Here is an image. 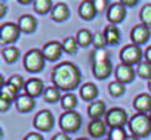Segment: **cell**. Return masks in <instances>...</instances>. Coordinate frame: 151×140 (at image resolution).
<instances>
[{
  "label": "cell",
  "mask_w": 151,
  "mask_h": 140,
  "mask_svg": "<svg viewBox=\"0 0 151 140\" xmlns=\"http://www.w3.org/2000/svg\"><path fill=\"white\" fill-rule=\"evenodd\" d=\"M133 108L141 112V114H145L148 111H151V96L147 95V93H141L138 95L135 99H133Z\"/></svg>",
  "instance_id": "obj_15"
},
{
  "label": "cell",
  "mask_w": 151,
  "mask_h": 140,
  "mask_svg": "<svg viewBox=\"0 0 151 140\" xmlns=\"http://www.w3.org/2000/svg\"><path fill=\"white\" fill-rule=\"evenodd\" d=\"M130 38L133 41V44L139 46V44H144L147 43V40L150 38V28L144 24H138L132 28V33H130Z\"/></svg>",
  "instance_id": "obj_10"
},
{
  "label": "cell",
  "mask_w": 151,
  "mask_h": 140,
  "mask_svg": "<svg viewBox=\"0 0 151 140\" xmlns=\"http://www.w3.org/2000/svg\"><path fill=\"white\" fill-rule=\"evenodd\" d=\"M126 131L123 130V127H117V128H111L110 134H108V140H126Z\"/></svg>",
  "instance_id": "obj_34"
},
{
  "label": "cell",
  "mask_w": 151,
  "mask_h": 140,
  "mask_svg": "<svg viewBox=\"0 0 151 140\" xmlns=\"http://www.w3.org/2000/svg\"><path fill=\"white\" fill-rule=\"evenodd\" d=\"M80 124L82 117L74 111H67L59 117V125L65 133H76L80 128Z\"/></svg>",
  "instance_id": "obj_4"
},
{
  "label": "cell",
  "mask_w": 151,
  "mask_h": 140,
  "mask_svg": "<svg viewBox=\"0 0 151 140\" xmlns=\"http://www.w3.org/2000/svg\"><path fill=\"white\" fill-rule=\"evenodd\" d=\"M18 27H19V30H21L22 33L30 34V33H33V31L36 30L37 21H36V18H33L31 15H21L19 19H18Z\"/></svg>",
  "instance_id": "obj_16"
},
{
  "label": "cell",
  "mask_w": 151,
  "mask_h": 140,
  "mask_svg": "<svg viewBox=\"0 0 151 140\" xmlns=\"http://www.w3.org/2000/svg\"><path fill=\"white\" fill-rule=\"evenodd\" d=\"M76 40H77V43H79L82 47H86V46H89L91 43H93V34H92L89 30L83 28V30H80V31L77 33V36H76Z\"/></svg>",
  "instance_id": "obj_24"
},
{
  "label": "cell",
  "mask_w": 151,
  "mask_h": 140,
  "mask_svg": "<svg viewBox=\"0 0 151 140\" xmlns=\"http://www.w3.org/2000/svg\"><path fill=\"white\" fill-rule=\"evenodd\" d=\"M24 140H43V137H42V134H39V133H28Z\"/></svg>",
  "instance_id": "obj_37"
},
{
  "label": "cell",
  "mask_w": 151,
  "mask_h": 140,
  "mask_svg": "<svg viewBox=\"0 0 151 140\" xmlns=\"http://www.w3.org/2000/svg\"><path fill=\"white\" fill-rule=\"evenodd\" d=\"M124 15H126V9H124V5L122 2L119 3H113L110 8H108V19L113 25L122 22L124 19Z\"/></svg>",
  "instance_id": "obj_13"
},
{
  "label": "cell",
  "mask_w": 151,
  "mask_h": 140,
  "mask_svg": "<svg viewBox=\"0 0 151 140\" xmlns=\"http://www.w3.org/2000/svg\"><path fill=\"white\" fill-rule=\"evenodd\" d=\"M108 92H110L111 96L119 97V96H122L124 93V86L122 83H119V81H111L108 84Z\"/></svg>",
  "instance_id": "obj_33"
},
{
  "label": "cell",
  "mask_w": 151,
  "mask_h": 140,
  "mask_svg": "<svg viewBox=\"0 0 151 140\" xmlns=\"http://www.w3.org/2000/svg\"><path fill=\"white\" fill-rule=\"evenodd\" d=\"M107 140H108V139H107Z\"/></svg>",
  "instance_id": "obj_47"
},
{
  "label": "cell",
  "mask_w": 151,
  "mask_h": 140,
  "mask_svg": "<svg viewBox=\"0 0 151 140\" xmlns=\"http://www.w3.org/2000/svg\"><path fill=\"white\" fill-rule=\"evenodd\" d=\"M2 55H3V58H5L6 62L12 63V62H15V60L18 59V56H19V50H18L17 47H14V46H9V47H5V49H3Z\"/></svg>",
  "instance_id": "obj_28"
},
{
  "label": "cell",
  "mask_w": 151,
  "mask_h": 140,
  "mask_svg": "<svg viewBox=\"0 0 151 140\" xmlns=\"http://www.w3.org/2000/svg\"><path fill=\"white\" fill-rule=\"evenodd\" d=\"M150 118H151V114H150Z\"/></svg>",
  "instance_id": "obj_46"
},
{
  "label": "cell",
  "mask_w": 151,
  "mask_h": 140,
  "mask_svg": "<svg viewBox=\"0 0 151 140\" xmlns=\"http://www.w3.org/2000/svg\"><path fill=\"white\" fill-rule=\"evenodd\" d=\"M88 114H89V117H91L92 119H99L104 114H107V112H105V103H104L102 100H95V102H92V103L89 105V108H88Z\"/></svg>",
  "instance_id": "obj_21"
},
{
  "label": "cell",
  "mask_w": 151,
  "mask_h": 140,
  "mask_svg": "<svg viewBox=\"0 0 151 140\" xmlns=\"http://www.w3.org/2000/svg\"><path fill=\"white\" fill-rule=\"evenodd\" d=\"M144 56H145L147 62H148V63H151V46H150V47H147V50L144 52Z\"/></svg>",
  "instance_id": "obj_40"
},
{
  "label": "cell",
  "mask_w": 151,
  "mask_h": 140,
  "mask_svg": "<svg viewBox=\"0 0 151 140\" xmlns=\"http://www.w3.org/2000/svg\"><path fill=\"white\" fill-rule=\"evenodd\" d=\"M92 72L96 78L104 80L111 74V62L110 59H98L92 62Z\"/></svg>",
  "instance_id": "obj_9"
},
{
  "label": "cell",
  "mask_w": 151,
  "mask_h": 140,
  "mask_svg": "<svg viewBox=\"0 0 151 140\" xmlns=\"http://www.w3.org/2000/svg\"><path fill=\"white\" fill-rule=\"evenodd\" d=\"M77 46H79L77 40L73 38V37H67V38H64V41H62V50H64L65 53H70V55H73V53L77 52Z\"/></svg>",
  "instance_id": "obj_27"
},
{
  "label": "cell",
  "mask_w": 151,
  "mask_h": 140,
  "mask_svg": "<svg viewBox=\"0 0 151 140\" xmlns=\"http://www.w3.org/2000/svg\"><path fill=\"white\" fill-rule=\"evenodd\" d=\"M52 140H71V139H70V136L67 133H56L52 137Z\"/></svg>",
  "instance_id": "obj_38"
},
{
  "label": "cell",
  "mask_w": 151,
  "mask_h": 140,
  "mask_svg": "<svg viewBox=\"0 0 151 140\" xmlns=\"http://www.w3.org/2000/svg\"><path fill=\"white\" fill-rule=\"evenodd\" d=\"M116 81L124 84V83H130L135 77V71L130 65H126V63H120L117 65L116 68Z\"/></svg>",
  "instance_id": "obj_12"
},
{
  "label": "cell",
  "mask_w": 151,
  "mask_h": 140,
  "mask_svg": "<svg viewBox=\"0 0 151 140\" xmlns=\"http://www.w3.org/2000/svg\"><path fill=\"white\" fill-rule=\"evenodd\" d=\"M142 58V50L139 49V46L136 44H126L122 50H120V60L122 63H126V65H133V63H138Z\"/></svg>",
  "instance_id": "obj_6"
},
{
  "label": "cell",
  "mask_w": 151,
  "mask_h": 140,
  "mask_svg": "<svg viewBox=\"0 0 151 140\" xmlns=\"http://www.w3.org/2000/svg\"><path fill=\"white\" fill-rule=\"evenodd\" d=\"M61 105H62L64 109L73 111V108H76V105H77V97H76V95H73V93H67L61 97Z\"/></svg>",
  "instance_id": "obj_25"
},
{
  "label": "cell",
  "mask_w": 151,
  "mask_h": 140,
  "mask_svg": "<svg viewBox=\"0 0 151 140\" xmlns=\"http://www.w3.org/2000/svg\"><path fill=\"white\" fill-rule=\"evenodd\" d=\"M43 97L46 102L49 103H55L56 100H59V89H56L55 86H49L45 89V93H43Z\"/></svg>",
  "instance_id": "obj_26"
},
{
  "label": "cell",
  "mask_w": 151,
  "mask_h": 140,
  "mask_svg": "<svg viewBox=\"0 0 151 140\" xmlns=\"http://www.w3.org/2000/svg\"><path fill=\"white\" fill-rule=\"evenodd\" d=\"M52 81L59 90H74L80 84V71L71 62H61L52 71Z\"/></svg>",
  "instance_id": "obj_1"
},
{
  "label": "cell",
  "mask_w": 151,
  "mask_h": 140,
  "mask_svg": "<svg viewBox=\"0 0 151 140\" xmlns=\"http://www.w3.org/2000/svg\"><path fill=\"white\" fill-rule=\"evenodd\" d=\"M126 122H129L127 114L124 109L122 108H111L110 111H107L105 114V124L110 125L111 128H117V127H123Z\"/></svg>",
  "instance_id": "obj_5"
},
{
  "label": "cell",
  "mask_w": 151,
  "mask_h": 140,
  "mask_svg": "<svg viewBox=\"0 0 151 140\" xmlns=\"http://www.w3.org/2000/svg\"><path fill=\"white\" fill-rule=\"evenodd\" d=\"M122 3H123V5H127V6H133V5H136L138 2H136V0H132V2H129V0H123Z\"/></svg>",
  "instance_id": "obj_42"
},
{
  "label": "cell",
  "mask_w": 151,
  "mask_h": 140,
  "mask_svg": "<svg viewBox=\"0 0 151 140\" xmlns=\"http://www.w3.org/2000/svg\"><path fill=\"white\" fill-rule=\"evenodd\" d=\"M6 83H9L11 86H14V87H15L18 92H19L22 87H25V84H24V78H22L21 75H18V74H17V75H12V77H11V78H9Z\"/></svg>",
  "instance_id": "obj_36"
},
{
  "label": "cell",
  "mask_w": 151,
  "mask_h": 140,
  "mask_svg": "<svg viewBox=\"0 0 151 140\" xmlns=\"http://www.w3.org/2000/svg\"><path fill=\"white\" fill-rule=\"evenodd\" d=\"M76 140H89V139H85V137H80V139H76Z\"/></svg>",
  "instance_id": "obj_45"
},
{
  "label": "cell",
  "mask_w": 151,
  "mask_h": 140,
  "mask_svg": "<svg viewBox=\"0 0 151 140\" xmlns=\"http://www.w3.org/2000/svg\"><path fill=\"white\" fill-rule=\"evenodd\" d=\"M15 105L19 112H28L34 108V97L28 95H19L15 100Z\"/></svg>",
  "instance_id": "obj_18"
},
{
  "label": "cell",
  "mask_w": 151,
  "mask_h": 140,
  "mask_svg": "<svg viewBox=\"0 0 151 140\" xmlns=\"http://www.w3.org/2000/svg\"><path fill=\"white\" fill-rule=\"evenodd\" d=\"M104 36H105V40L108 44H116L119 40H120V31L116 25H108L105 30H104Z\"/></svg>",
  "instance_id": "obj_23"
},
{
  "label": "cell",
  "mask_w": 151,
  "mask_h": 140,
  "mask_svg": "<svg viewBox=\"0 0 151 140\" xmlns=\"http://www.w3.org/2000/svg\"><path fill=\"white\" fill-rule=\"evenodd\" d=\"M68 15H70V11H68V6L65 3H56L52 8V19L56 22L65 21L68 18Z\"/></svg>",
  "instance_id": "obj_20"
},
{
  "label": "cell",
  "mask_w": 151,
  "mask_h": 140,
  "mask_svg": "<svg viewBox=\"0 0 151 140\" xmlns=\"http://www.w3.org/2000/svg\"><path fill=\"white\" fill-rule=\"evenodd\" d=\"M139 18L144 25L151 27V3H147L145 6H142V9L139 12Z\"/></svg>",
  "instance_id": "obj_30"
},
{
  "label": "cell",
  "mask_w": 151,
  "mask_h": 140,
  "mask_svg": "<svg viewBox=\"0 0 151 140\" xmlns=\"http://www.w3.org/2000/svg\"><path fill=\"white\" fill-rule=\"evenodd\" d=\"M107 5H108V2H107V0H96V2H95L96 11H104Z\"/></svg>",
  "instance_id": "obj_39"
},
{
  "label": "cell",
  "mask_w": 151,
  "mask_h": 140,
  "mask_svg": "<svg viewBox=\"0 0 151 140\" xmlns=\"http://www.w3.org/2000/svg\"><path fill=\"white\" fill-rule=\"evenodd\" d=\"M80 96L85 100H93L98 96V87L92 83H86L80 87Z\"/></svg>",
  "instance_id": "obj_22"
},
{
  "label": "cell",
  "mask_w": 151,
  "mask_h": 140,
  "mask_svg": "<svg viewBox=\"0 0 151 140\" xmlns=\"http://www.w3.org/2000/svg\"><path fill=\"white\" fill-rule=\"evenodd\" d=\"M127 127L132 133V136L135 137H147L150 133H151V118L150 115L147 114H135L130 117L129 122H127Z\"/></svg>",
  "instance_id": "obj_2"
},
{
  "label": "cell",
  "mask_w": 151,
  "mask_h": 140,
  "mask_svg": "<svg viewBox=\"0 0 151 140\" xmlns=\"http://www.w3.org/2000/svg\"><path fill=\"white\" fill-rule=\"evenodd\" d=\"M126 140H139L138 137H135V136H127V139Z\"/></svg>",
  "instance_id": "obj_43"
},
{
  "label": "cell",
  "mask_w": 151,
  "mask_h": 140,
  "mask_svg": "<svg viewBox=\"0 0 151 140\" xmlns=\"http://www.w3.org/2000/svg\"><path fill=\"white\" fill-rule=\"evenodd\" d=\"M19 27L14 22H5L0 27V40H2L3 44H8V43H14L18 37H19Z\"/></svg>",
  "instance_id": "obj_7"
},
{
  "label": "cell",
  "mask_w": 151,
  "mask_h": 140,
  "mask_svg": "<svg viewBox=\"0 0 151 140\" xmlns=\"http://www.w3.org/2000/svg\"><path fill=\"white\" fill-rule=\"evenodd\" d=\"M42 52H43L45 59H47V60H56L62 55V43H58L55 40L53 41H47L43 46Z\"/></svg>",
  "instance_id": "obj_11"
},
{
  "label": "cell",
  "mask_w": 151,
  "mask_h": 140,
  "mask_svg": "<svg viewBox=\"0 0 151 140\" xmlns=\"http://www.w3.org/2000/svg\"><path fill=\"white\" fill-rule=\"evenodd\" d=\"M88 131L92 137H102L107 131V125L101 119H92L88 125Z\"/></svg>",
  "instance_id": "obj_19"
},
{
  "label": "cell",
  "mask_w": 151,
  "mask_h": 140,
  "mask_svg": "<svg viewBox=\"0 0 151 140\" xmlns=\"http://www.w3.org/2000/svg\"><path fill=\"white\" fill-rule=\"evenodd\" d=\"M93 44H95V47H96V49H99V50H102V49L105 47L107 40H105L104 33L98 31V33H95V34H93Z\"/></svg>",
  "instance_id": "obj_35"
},
{
  "label": "cell",
  "mask_w": 151,
  "mask_h": 140,
  "mask_svg": "<svg viewBox=\"0 0 151 140\" xmlns=\"http://www.w3.org/2000/svg\"><path fill=\"white\" fill-rule=\"evenodd\" d=\"M5 12H6V5L0 3V16H5Z\"/></svg>",
  "instance_id": "obj_41"
},
{
  "label": "cell",
  "mask_w": 151,
  "mask_h": 140,
  "mask_svg": "<svg viewBox=\"0 0 151 140\" xmlns=\"http://www.w3.org/2000/svg\"><path fill=\"white\" fill-rule=\"evenodd\" d=\"M14 99H15V97H14L12 95H9L8 92L2 90V95H0V111H2V112L8 111V108L12 105V100H14Z\"/></svg>",
  "instance_id": "obj_31"
},
{
  "label": "cell",
  "mask_w": 151,
  "mask_h": 140,
  "mask_svg": "<svg viewBox=\"0 0 151 140\" xmlns=\"http://www.w3.org/2000/svg\"><path fill=\"white\" fill-rule=\"evenodd\" d=\"M33 8H34V11L37 14H46L52 8V2L50 0H34Z\"/></svg>",
  "instance_id": "obj_29"
},
{
  "label": "cell",
  "mask_w": 151,
  "mask_h": 140,
  "mask_svg": "<svg viewBox=\"0 0 151 140\" xmlns=\"http://www.w3.org/2000/svg\"><path fill=\"white\" fill-rule=\"evenodd\" d=\"M45 56L43 52L39 49H31L24 56V66L28 72H39L45 66Z\"/></svg>",
  "instance_id": "obj_3"
},
{
  "label": "cell",
  "mask_w": 151,
  "mask_h": 140,
  "mask_svg": "<svg viewBox=\"0 0 151 140\" xmlns=\"http://www.w3.org/2000/svg\"><path fill=\"white\" fill-rule=\"evenodd\" d=\"M34 127L39 128L40 131H49L53 127V115L50 111H40L34 117Z\"/></svg>",
  "instance_id": "obj_8"
},
{
  "label": "cell",
  "mask_w": 151,
  "mask_h": 140,
  "mask_svg": "<svg viewBox=\"0 0 151 140\" xmlns=\"http://www.w3.org/2000/svg\"><path fill=\"white\" fill-rule=\"evenodd\" d=\"M148 89H150V92H151V80H148Z\"/></svg>",
  "instance_id": "obj_44"
},
{
  "label": "cell",
  "mask_w": 151,
  "mask_h": 140,
  "mask_svg": "<svg viewBox=\"0 0 151 140\" xmlns=\"http://www.w3.org/2000/svg\"><path fill=\"white\" fill-rule=\"evenodd\" d=\"M138 75L141 78L151 80V63H148L147 60L145 62H139V65H138Z\"/></svg>",
  "instance_id": "obj_32"
},
{
  "label": "cell",
  "mask_w": 151,
  "mask_h": 140,
  "mask_svg": "<svg viewBox=\"0 0 151 140\" xmlns=\"http://www.w3.org/2000/svg\"><path fill=\"white\" fill-rule=\"evenodd\" d=\"M24 89H25V95H28L31 97H37L42 93H45V86H43V81L40 78H30L25 83Z\"/></svg>",
  "instance_id": "obj_14"
},
{
  "label": "cell",
  "mask_w": 151,
  "mask_h": 140,
  "mask_svg": "<svg viewBox=\"0 0 151 140\" xmlns=\"http://www.w3.org/2000/svg\"><path fill=\"white\" fill-rule=\"evenodd\" d=\"M96 6H95V2H82L80 3V6H79V15L83 18V19H86V21H89V19H92L95 15H96Z\"/></svg>",
  "instance_id": "obj_17"
}]
</instances>
